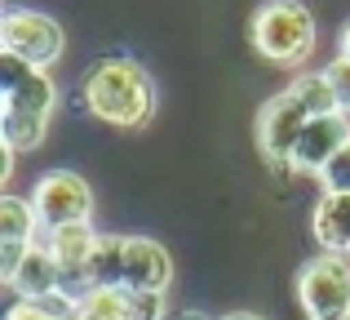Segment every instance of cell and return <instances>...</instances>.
I'll use <instances>...</instances> for the list:
<instances>
[{
	"label": "cell",
	"mask_w": 350,
	"mask_h": 320,
	"mask_svg": "<svg viewBox=\"0 0 350 320\" xmlns=\"http://www.w3.org/2000/svg\"><path fill=\"white\" fill-rule=\"evenodd\" d=\"M85 107L116 130H142L155 116V80L137 58H98L85 76Z\"/></svg>",
	"instance_id": "1"
},
{
	"label": "cell",
	"mask_w": 350,
	"mask_h": 320,
	"mask_svg": "<svg viewBox=\"0 0 350 320\" xmlns=\"http://www.w3.org/2000/svg\"><path fill=\"white\" fill-rule=\"evenodd\" d=\"M306 125H310V112L297 103L293 89L275 94L271 103L262 107V116H257V143H262V156L266 160H293V151H297Z\"/></svg>",
	"instance_id": "7"
},
{
	"label": "cell",
	"mask_w": 350,
	"mask_h": 320,
	"mask_svg": "<svg viewBox=\"0 0 350 320\" xmlns=\"http://www.w3.org/2000/svg\"><path fill=\"white\" fill-rule=\"evenodd\" d=\"M80 320H133V294L124 285L120 289H94V294L80 303Z\"/></svg>",
	"instance_id": "15"
},
{
	"label": "cell",
	"mask_w": 350,
	"mask_h": 320,
	"mask_svg": "<svg viewBox=\"0 0 350 320\" xmlns=\"http://www.w3.org/2000/svg\"><path fill=\"white\" fill-rule=\"evenodd\" d=\"M36 227H40V218H36L31 200L0 196V276H5V285L14 280L18 262H23L27 249H31Z\"/></svg>",
	"instance_id": "8"
},
{
	"label": "cell",
	"mask_w": 350,
	"mask_h": 320,
	"mask_svg": "<svg viewBox=\"0 0 350 320\" xmlns=\"http://www.w3.org/2000/svg\"><path fill=\"white\" fill-rule=\"evenodd\" d=\"M297 298L310 312V320L350 312V258L346 254H319V258H310L297 276Z\"/></svg>",
	"instance_id": "6"
},
{
	"label": "cell",
	"mask_w": 350,
	"mask_h": 320,
	"mask_svg": "<svg viewBox=\"0 0 350 320\" xmlns=\"http://www.w3.org/2000/svg\"><path fill=\"white\" fill-rule=\"evenodd\" d=\"M182 320H213V316H204V312H187Z\"/></svg>",
	"instance_id": "23"
},
{
	"label": "cell",
	"mask_w": 350,
	"mask_h": 320,
	"mask_svg": "<svg viewBox=\"0 0 350 320\" xmlns=\"http://www.w3.org/2000/svg\"><path fill=\"white\" fill-rule=\"evenodd\" d=\"M94 245H98V232L89 223H71V227H53L44 249L58 258L62 271H85L89 258H94Z\"/></svg>",
	"instance_id": "13"
},
{
	"label": "cell",
	"mask_w": 350,
	"mask_h": 320,
	"mask_svg": "<svg viewBox=\"0 0 350 320\" xmlns=\"http://www.w3.org/2000/svg\"><path fill=\"white\" fill-rule=\"evenodd\" d=\"M31 205H36V218H40L44 232L71 227V223H89V214H94V187L71 169H53L36 182Z\"/></svg>",
	"instance_id": "5"
},
{
	"label": "cell",
	"mask_w": 350,
	"mask_h": 320,
	"mask_svg": "<svg viewBox=\"0 0 350 320\" xmlns=\"http://www.w3.org/2000/svg\"><path fill=\"white\" fill-rule=\"evenodd\" d=\"M124 254H129V236H98L94 258H89L85 276L94 289H120L124 285Z\"/></svg>",
	"instance_id": "14"
},
{
	"label": "cell",
	"mask_w": 350,
	"mask_h": 320,
	"mask_svg": "<svg viewBox=\"0 0 350 320\" xmlns=\"http://www.w3.org/2000/svg\"><path fill=\"white\" fill-rule=\"evenodd\" d=\"M133 320H164V294H133Z\"/></svg>",
	"instance_id": "19"
},
{
	"label": "cell",
	"mask_w": 350,
	"mask_h": 320,
	"mask_svg": "<svg viewBox=\"0 0 350 320\" xmlns=\"http://www.w3.org/2000/svg\"><path fill=\"white\" fill-rule=\"evenodd\" d=\"M324 76H328V85H333L342 112H346V107H350V58H342V53H337V58L324 67Z\"/></svg>",
	"instance_id": "18"
},
{
	"label": "cell",
	"mask_w": 350,
	"mask_h": 320,
	"mask_svg": "<svg viewBox=\"0 0 350 320\" xmlns=\"http://www.w3.org/2000/svg\"><path fill=\"white\" fill-rule=\"evenodd\" d=\"M315 320H350V312H342V316H315Z\"/></svg>",
	"instance_id": "24"
},
{
	"label": "cell",
	"mask_w": 350,
	"mask_h": 320,
	"mask_svg": "<svg viewBox=\"0 0 350 320\" xmlns=\"http://www.w3.org/2000/svg\"><path fill=\"white\" fill-rule=\"evenodd\" d=\"M58 285H62V267H58V258H53L44 245H31L27 258L18 262L14 280H9V289H14L18 298H44V294H53Z\"/></svg>",
	"instance_id": "11"
},
{
	"label": "cell",
	"mask_w": 350,
	"mask_h": 320,
	"mask_svg": "<svg viewBox=\"0 0 350 320\" xmlns=\"http://www.w3.org/2000/svg\"><path fill=\"white\" fill-rule=\"evenodd\" d=\"M310 227H315V241L324 245V254H350V196L324 191Z\"/></svg>",
	"instance_id": "12"
},
{
	"label": "cell",
	"mask_w": 350,
	"mask_h": 320,
	"mask_svg": "<svg viewBox=\"0 0 350 320\" xmlns=\"http://www.w3.org/2000/svg\"><path fill=\"white\" fill-rule=\"evenodd\" d=\"M342 125H346V134H350V107H346V112H342Z\"/></svg>",
	"instance_id": "25"
},
{
	"label": "cell",
	"mask_w": 350,
	"mask_h": 320,
	"mask_svg": "<svg viewBox=\"0 0 350 320\" xmlns=\"http://www.w3.org/2000/svg\"><path fill=\"white\" fill-rule=\"evenodd\" d=\"M248 36L262 58L280 62V67H297L315 49V18L301 0H266L248 23Z\"/></svg>",
	"instance_id": "3"
},
{
	"label": "cell",
	"mask_w": 350,
	"mask_h": 320,
	"mask_svg": "<svg viewBox=\"0 0 350 320\" xmlns=\"http://www.w3.org/2000/svg\"><path fill=\"white\" fill-rule=\"evenodd\" d=\"M288 89L297 94V103L306 107L310 116H337V112H342V103H337V94H333V85H328L324 71H315V76H297Z\"/></svg>",
	"instance_id": "16"
},
{
	"label": "cell",
	"mask_w": 350,
	"mask_h": 320,
	"mask_svg": "<svg viewBox=\"0 0 350 320\" xmlns=\"http://www.w3.org/2000/svg\"><path fill=\"white\" fill-rule=\"evenodd\" d=\"M319 182H324V191H342V196H350V143H346V147L324 164Z\"/></svg>",
	"instance_id": "17"
},
{
	"label": "cell",
	"mask_w": 350,
	"mask_h": 320,
	"mask_svg": "<svg viewBox=\"0 0 350 320\" xmlns=\"http://www.w3.org/2000/svg\"><path fill=\"white\" fill-rule=\"evenodd\" d=\"M350 143L346 125H342V112L337 116H310L306 134H301L297 151H293V164H297V173H324V164L337 156Z\"/></svg>",
	"instance_id": "10"
},
{
	"label": "cell",
	"mask_w": 350,
	"mask_h": 320,
	"mask_svg": "<svg viewBox=\"0 0 350 320\" xmlns=\"http://www.w3.org/2000/svg\"><path fill=\"white\" fill-rule=\"evenodd\" d=\"M9 169H14V147L0 143V178H9Z\"/></svg>",
	"instance_id": "20"
},
{
	"label": "cell",
	"mask_w": 350,
	"mask_h": 320,
	"mask_svg": "<svg viewBox=\"0 0 350 320\" xmlns=\"http://www.w3.org/2000/svg\"><path fill=\"white\" fill-rule=\"evenodd\" d=\"M0 49L18 53L31 67H49L62 53V27L49 14H36V9H5V18H0Z\"/></svg>",
	"instance_id": "4"
},
{
	"label": "cell",
	"mask_w": 350,
	"mask_h": 320,
	"mask_svg": "<svg viewBox=\"0 0 350 320\" xmlns=\"http://www.w3.org/2000/svg\"><path fill=\"white\" fill-rule=\"evenodd\" d=\"M0 89H5V116H0V143L14 151H27L44 138L49 112L58 103V89L44 76V67H31L18 53L0 49Z\"/></svg>",
	"instance_id": "2"
},
{
	"label": "cell",
	"mask_w": 350,
	"mask_h": 320,
	"mask_svg": "<svg viewBox=\"0 0 350 320\" xmlns=\"http://www.w3.org/2000/svg\"><path fill=\"white\" fill-rule=\"evenodd\" d=\"M222 320H262V316H253V312H235V316H222Z\"/></svg>",
	"instance_id": "22"
},
{
	"label": "cell",
	"mask_w": 350,
	"mask_h": 320,
	"mask_svg": "<svg viewBox=\"0 0 350 320\" xmlns=\"http://www.w3.org/2000/svg\"><path fill=\"white\" fill-rule=\"evenodd\" d=\"M173 276V262L164 254V245L146 241V236H129V254H124V289L133 294H164Z\"/></svg>",
	"instance_id": "9"
},
{
	"label": "cell",
	"mask_w": 350,
	"mask_h": 320,
	"mask_svg": "<svg viewBox=\"0 0 350 320\" xmlns=\"http://www.w3.org/2000/svg\"><path fill=\"white\" fill-rule=\"evenodd\" d=\"M342 58H350V23H346V32H342Z\"/></svg>",
	"instance_id": "21"
}]
</instances>
